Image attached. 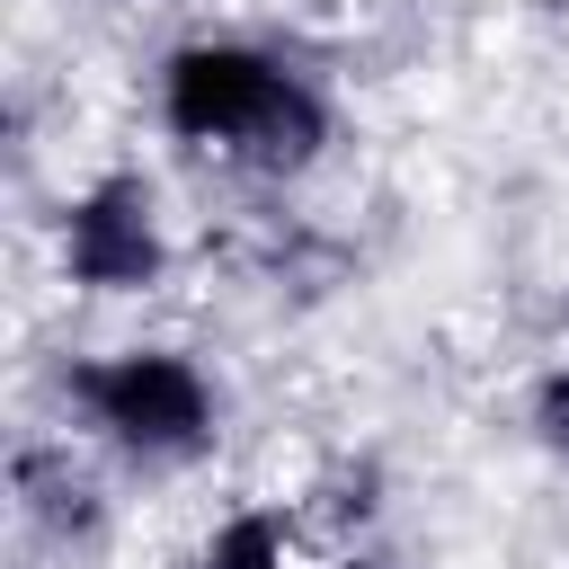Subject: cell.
<instances>
[{
    "instance_id": "obj_1",
    "label": "cell",
    "mask_w": 569,
    "mask_h": 569,
    "mask_svg": "<svg viewBox=\"0 0 569 569\" xmlns=\"http://www.w3.org/2000/svg\"><path fill=\"white\" fill-rule=\"evenodd\" d=\"M160 124L187 151H222L249 178H302L329 151V98L240 36H196L160 62Z\"/></svg>"
},
{
    "instance_id": "obj_2",
    "label": "cell",
    "mask_w": 569,
    "mask_h": 569,
    "mask_svg": "<svg viewBox=\"0 0 569 569\" xmlns=\"http://www.w3.org/2000/svg\"><path fill=\"white\" fill-rule=\"evenodd\" d=\"M71 409L89 418L98 445L133 453V462H196L213 445V382L196 373V356L178 347H107V356H80L62 373Z\"/></svg>"
},
{
    "instance_id": "obj_3",
    "label": "cell",
    "mask_w": 569,
    "mask_h": 569,
    "mask_svg": "<svg viewBox=\"0 0 569 569\" xmlns=\"http://www.w3.org/2000/svg\"><path fill=\"white\" fill-rule=\"evenodd\" d=\"M62 276L80 293H151L169 276V231H160L151 178L107 169L62 204Z\"/></svg>"
},
{
    "instance_id": "obj_4",
    "label": "cell",
    "mask_w": 569,
    "mask_h": 569,
    "mask_svg": "<svg viewBox=\"0 0 569 569\" xmlns=\"http://www.w3.org/2000/svg\"><path fill=\"white\" fill-rule=\"evenodd\" d=\"M9 498L44 542H98V525H107V489L89 480V462L71 445H18L9 453Z\"/></svg>"
},
{
    "instance_id": "obj_5",
    "label": "cell",
    "mask_w": 569,
    "mask_h": 569,
    "mask_svg": "<svg viewBox=\"0 0 569 569\" xmlns=\"http://www.w3.org/2000/svg\"><path fill=\"white\" fill-rule=\"evenodd\" d=\"M196 569H293V525L276 507H240V516L213 525V542H204Z\"/></svg>"
},
{
    "instance_id": "obj_6",
    "label": "cell",
    "mask_w": 569,
    "mask_h": 569,
    "mask_svg": "<svg viewBox=\"0 0 569 569\" xmlns=\"http://www.w3.org/2000/svg\"><path fill=\"white\" fill-rule=\"evenodd\" d=\"M533 436H542V453H560V462H569V356L533 382Z\"/></svg>"
},
{
    "instance_id": "obj_7",
    "label": "cell",
    "mask_w": 569,
    "mask_h": 569,
    "mask_svg": "<svg viewBox=\"0 0 569 569\" xmlns=\"http://www.w3.org/2000/svg\"><path fill=\"white\" fill-rule=\"evenodd\" d=\"M329 569H365V560H329Z\"/></svg>"
}]
</instances>
